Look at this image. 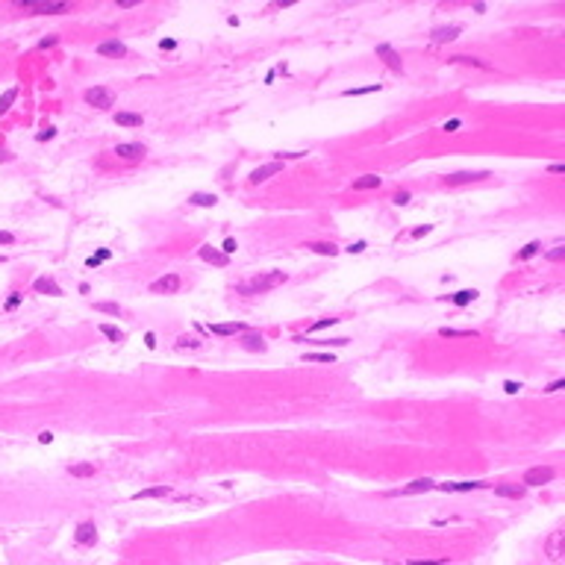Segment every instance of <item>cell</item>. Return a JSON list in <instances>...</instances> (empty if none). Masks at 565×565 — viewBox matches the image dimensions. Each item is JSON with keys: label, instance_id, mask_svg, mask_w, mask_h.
<instances>
[{"label": "cell", "instance_id": "cell-25", "mask_svg": "<svg viewBox=\"0 0 565 565\" xmlns=\"http://www.w3.org/2000/svg\"><path fill=\"white\" fill-rule=\"evenodd\" d=\"M171 489L168 486H153V489H141L138 495H133V500H150V497H168Z\"/></svg>", "mask_w": 565, "mask_h": 565}, {"label": "cell", "instance_id": "cell-43", "mask_svg": "<svg viewBox=\"0 0 565 565\" xmlns=\"http://www.w3.org/2000/svg\"><path fill=\"white\" fill-rule=\"evenodd\" d=\"M406 565H450V559H409Z\"/></svg>", "mask_w": 565, "mask_h": 565}, {"label": "cell", "instance_id": "cell-46", "mask_svg": "<svg viewBox=\"0 0 565 565\" xmlns=\"http://www.w3.org/2000/svg\"><path fill=\"white\" fill-rule=\"evenodd\" d=\"M463 127V118H450V121H445V133H456Z\"/></svg>", "mask_w": 565, "mask_h": 565}, {"label": "cell", "instance_id": "cell-58", "mask_svg": "<svg viewBox=\"0 0 565 565\" xmlns=\"http://www.w3.org/2000/svg\"><path fill=\"white\" fill-rule=\"evenodd\" d=\"M389 565H394V562H389Z\"/></svg>", "mask_w": 565, "mask_h": 565}, {"label": "cell", "instance_id": "cell-50", "mask_svg": "<svg viewBox=\"0 0 565 565\" xmlns=\"http://www.w3.org/2000/svg\"><path fill=\"white\" fill-rule=\"evenodd\" d=\"M559 389H565V380H553V383H548V389H545V392L553 394V392H559Z\"/></svg>", "mask_w": 565, "mask_h": 565}, {"label": "cell", "instance_id": "cell-15", "mask_svg": "<svg viewBox=\"0 0 565 565\" xmlns=\"http://www.w3.org/2000/svg\"><path fill=\"white\" fill-rule=\"evenodd\" d=\"M33 289L38 291V294H50V297H62V294H65L62 286H56L53 277H38V280L33 283Z\"/></svg>", "mask_w": 565, "mask_h": 565}, {"label": "cell", "instance_id": "cell-9", "mask_svg": "<svg viewBox=\"0 0 565 565\" xmlns=\"http://www.w3.org/2000/svg\"><path fill=\"white\" fill-rule=\"evenodd\" d=\"M180 286H183V280L177 274H162L159 280L150 283V291L153 294H174V291H180Z\"/></svg>", "mask_w": 565, "mask_h": 565}, {"label": "cell", "instance_id": "cell-26", "mask_svg": "<svg viewBox=\"0 0 565 565\" xmlns=\"http://www.w3.org/2000/svg\"><path fill=\"white\" fill-rule=\"evenodd\" d=\"M477 294H480L477 289H463V291H456V294H450L447 300H450L453 306H465V303H471V300H477Z\"/></svg>", "mask_w": 565, "mask_h": 565}, {"label": "cell", "instance_id": "cell-40", "mask_svg": "<svg viewBox=\"0 0 565 565\" xmlns=\"http://www.w3.org/2000/svg\"><path fill=\"white\" fill-rule=\"evenodd\" d=\"M97 312H109V315H121V306L118 303H94Z\"/></svg>", "mask_w": 565, "mask_h": 565}, {"label": "cell", "instance_id": "cell-5", "mask_svg": "<svg viewBox=\"0 0 565 565\" xmlns=\"http://www.w3.org/2000/svg\"><path fill=\"white\" fill-rule=\"evenodd\" d=\"M459 35H463V27H456V24H450V27H436V30L430 33V44H433V47L450 44V41H456Z\"/></svg>", "mask_w": 565, "mask_h": 565}, {"label": "cell", "instance_id": "cell-56", "mask_svg": "<svg viewBox=\"0 0 565 565\" xmlns=\"http://www.w3.org/2000/svg\"><path fill=\"white\" fill-rule=\"evenodd\" d=\"M347 250H350V253H359V250H365V241H356V244H350Z\"/></svg>", "mask_w": 565, "mask_h": 565}, {"label": "cell", "instance_id": "cell-13", "mask_svg": "<svg viewBox=\"0 0 565 565\" xmlns=\"http://www.w3.org/2000/svg\"><path fill=\"white\" fill-rule=\"evenodd\" d=\"M197 256L203 259V262H209V265H215V268H227V265H230V256H224L221 250L212 247V244H200Z\"/></svg>", "mask_w": 565, "mask_h": 565}, {"label": "cell", "instance_id": "cell-8", "mask_svg": "<svg viewBox=\"0 0 565 565\" xmlns=\"http://www.w3.org/2000/svg\"><path fill=\"white\" fill-rule=\"evenodd\" d=\"M377 56L389 65V71H394V74H403V59H400V53L394 50L392 44H377Z\"/></svg>", "mask_w": 565, "mask_h": 565}, {"label": "cell", "instance_id": "cell-11", "mask_svg": "<svg viewBox=\"0 0 565 565\" xmlns=\"http://www.w3.org/2000/svg\"><path fill=\"white\" fill-rule=\"evenodd\" d=\"M239 344L244 347V350H250V353H265V350H268V342L259 336L256 330H244L241 339H239Z\"/></svg>", "mask_w": 565, "mask_h": 565}, {"label": "cell", "instance_id": "cell-53", "mask_svg": "<svg viewBox=\"0 0 565 565\" xmlns=\"http://www.w3.org/2000/svg\"><path fill=\"white\" fill-rule=\"evenodd\" d=\"M159 47H162V50H174V47H177V41H174V38H162V41H159Z\"/></svg>", "mask_w": 565, "mask_h": 565}, {"label": "cell", "instance_id": "cell-27", "mask_svg": "<svg viewBox=\"0 0 565 565\" xmlns=\"http://www.w3.org/2000/svg\"><path fill=\"white\" fill-rule=\"evenodd\" d=\"M539 250H542V241H539V239H536V241H527V244H524V247L515 253V259H518V262H527V259H533Z\"/></svg>", "mask_w": 565, "mask_h": 565}, {"label": "cell", "instance_id": "cell-52", "mask_svg": "<svg viewBox=\"0 0 565 565\" xmlns=\"http://www.w3.org/2000/svg\"><path fill=\"white\" fill-rule=\"evenodd\" d=\"M548 171H550V174H562V171H565V162H550Z\"/></svg>", "mask_w": 565, "mask_h": 565}, {"label": "cell", "instance_id": "cell-1", "mask_svg": "<svg viewBox=\"0 0 565 565\" xmlns=\"http://www.w3.org/2000/svg\"><path fill=\"white\" fill-rule=\"evenodd\" d=\"M280 283H286V274H283V271H268V274H262V277H253L247 286H236V291H239V294H256V291L274 289Z\"/></svg>", "mask_w": 565, "mask_h": 565}, {"label": "cell", "instance_id": "cell-35", "mask_svg": "<svg viewBox=\"0 0 565 565\" xmlns=\"http://www.w3.org/2000/svg\"><path fill=\"white\" fill-rule=\"evenodd\" d=\"M174 347H177V350H197V347H200V342H197V339H191V336H180V339L174 342Z\"/></svg>", "mask_w": 565, "mask_h": 565}, {"label": "cell", "instance_id": "cell-31", "mask_svg": "<svg viewBox=\"0 0 565 565\" xmlns=\"http://www.w3.org/2000/svg\"><path fill=\"white\" fill-rule=\"evenodd\" d=\"M68 471H71V477H94V465L91 463H77V465H71Z\"/></svg>", "mask_w": 565, "mask_h": 565}, {"label": "cell", "instance_id": "cell-37", "mask_svg": "<svg viewBox=\"0 0 565 565\" xmlns=\"http://www.w3.org/2000/svg\"><path fill=\"white\" fill-rule=\"evenodd\" d=\"M15 100H18V88H9V91L0 97V115H3V112H6V109H9Z\"/></svg>", "mask_w": 565, "mask_h": 565}, {"label": "cell", "instance_id": "cell-32", "mask_svg": "<svg viewBox=\"0 0 565 565\" xmlns=\"http://www.w3.org/2000/svg\"><path fill=\"white\" fill-rule=\"evenodd\" d=\"M439 336H442V339H456V336H471V339H477V330H450V327H442Z\"/></svg>", "mask_w": 565, "mask_h": 565}, {"label": "cell", "instance_id": "cell-48", "mask_svg": "<svg viewBox=\"0 0 565 565\" xmlns=\"http://www.w3.org/2000/svg\"><path fill=\"white\" fill-rule=\"evenodd\" d=\"M562 256H565V247H562V244H559V247H553V250L548 253L550 262H562Z\"/></svg>", "mask_w": 565, "mask_h": 565}, {"label": "cell", "instance_id": "cell-55", "mask_svg": "<svg viewBox=\"0 0 565 565\" xmlns=\"http://www.w3.org/2000/svg\"><path fill=\"white\" fill-rule=\"evenodd\" d=\"M144 344H147L150 350H153V347H156V336H153V333H147V336H144Z\"/></svg>", "mask_w": 565, "mask_h": 565}, {"label": "cell", "instance_id": "cell-39", "mask_svg": "<svg viewBox=\"0 0 565 565\" xmlns=\"http://www.w3.org/2000/svg\"><path fill=\"white\" fill-rule=\"evenodd\" d=\"M409 200H412L409 191H394V197H392V203H394V206H406Z\"/></svg>", "mask_w": 565, "mask_h": 565}, {"label": "cell", "instance_id": "cell-33", "mask_svg": "<svg viewBox=\"0 0 565 565\" xmlns=\"http://www.w3.org/2000/svg\"><path fill=\"white\" fill-rule=\"evenodd\" d=\"M300 359H303V362H327V365H333L339 356H336V353H303Z\"/></svg>", "mask_w": 565, "mask_h": 565}, {"label": "cell", "instance_id": "cell-36", "mask_svg": "<svg viewBox=\"0 0 565 565\" xmlns=\"http://www.w3.org/2000/svg\"><path fill=\"white\" fill-rule=\"evenodd\" d=\"M109 256H112V253H109L106 247H100V250H97V253H94L91 259H86V265H88V268H97V265H103V262H106Z\"/></svg>", "mask_w": 565, "mask_h": 565}, {"label": "cell", "instance_id": "cell-12", "mask_svg": "<svg viewBox=\"0 0 565 565\" xmlns=\"http://www.w3.org/2000/svg\"><path fill=\"white\" fill-rule=\"evenodd\" d=\"M562 548H565L562 530H553V533H550V539L545 542V556H548L550 562H559V559H562Z\"/></svg>", "mask_w": 565, "mask_h": 565}, {"label": "cell", "instance_id": "cell-41", "mask_svg": "<svg viewBox=\"0 0 565 565\" xmlns=\"http://www.w3.org/2000/svg\"><path fill=\"white\" fill-rule=\"evenodd\" d=\"M18 306H21V294L15 291V294H9V297H6V306H3V309H6V312H15Z\"/></svg>", "mask_w": 565, "mask_h": 565}, {"label": "cell", "instance_id": "cell-45", "mask_svg": "<svg viewBox=\"0 0 565 565\" xmlns=\"http://www.w3.org/2000/svg\"><path fill=\"white\" fill-rule=\"evenodd\" d=\"M236 247H239V244H236V239H224V244H221V253H224V256H230V253H233Z\"/></svg>", "mask_w": 565, "mask_h": 565}, {"label": "cell", "instance_id": "cell-6", "mask_svg": "<svg viewBox=\"0 0 565 565\" xmlns=\"http://www.w3.org/2000/svg\"><path fill=\"white\" fill-rule=\"evenodd\" d=\"M430 489H436V480H433V477H418V480H412V483H406L403 489H397V492H386V497H394V495H421V492H430Z\"/></svg>", "mask_w": 565, "mask_h": 565}, {"label": "cell", "instance_id": "cell-44", "mask_svg": "<svg viewBox=\"0 0 565 565\" xmlns=\"http://www.w3.org/2000/svg\"><path fill=\"white\" fill-rule=\"evenodd\" d=\"M503 392H506V394H518V392H521V383H518V380H506V383H503Z\"/></svg>", "mask_w": 565, "mask_h": 565}, {"label": "cell", "instance_id": "cell-51", "mask_svg": "<svg viewBox=\"0 0 565 565\" xmlns=\"http://www.w3.org/2000/svg\"><path fill=\"white\" fill-rule=\"evenodd\" d=\"M38 442H41V445H50V442H53V433H50V430H41V433H38Z\"/></svg>", "mask_w": 565, "mask_h": 565}, {"label": "cell", "instance_id": "cell-42", "mask_svg": "<svg viewBox=\"0 0 565 565\" xmlns=\"http://www.w3.org/2000/svg\"><path fill=\"white\" fill-rule=\"evenodd\" d=\"M430 233H433V224H424V227H415L409 236H412V239H424V236H430Z\"/></svg>", "mask_w": 565, "mask_h": 565}, {"label": "cell", "instance_id": "cell-23", "mask_svg": "<svg viewBox=\"0 0 565 565\" xmlns=\"http://www.w3.org/2000/svg\"><path fill=\"white\" fill-rule=\"evenodd\" d=\"M115 124L118 127H141L144 118H141V112H115Z\"/></svg>", "mask_w": 565, "mask_h": 565}, {"label": "cell", "instance_id": "cell-7", "mask_svg": "<svg viewBox=\"0 0 565 565\" xmlns=\"http://www.w3.org/2000/svg\"><path fill=\"white\" fill-rule=\"evenodd\" d=\"M480 180H489V171H456L445 177V186H465V183H480Z\"/></svg>", "mask_w": 565, "mask_h": 565}, {"label": "cell", "instance_id": "cell-18", "mask_svg": "<svg viewBox=\"0 0 565 565\" xmlns=\"http://www.w3.org/2000/svg\"><path fill=\"white\" fill-rule=\"evenodd\" d=\"M380 186H383L380 174H362V177H356V180L350 183L353 191H371V188H380Z\"/></svg>", "mask_w": 565, "mask_h": 565}, {"label": "cell", "instance_id": "cell-19", "mask_svg": "<svg viewBox=\"0 0 565 565\" xmlns=\"http://www.w3.org/2000/svg\"><path fill=\"white\" fill-rule=\"evenodd\" d=\"M68 9L71 3H33L30 6V12H35V15H62Z\"/></svg>", "mask_w": 565, "mask_h": 565}, {"label": "cell", "instance_id": "cell-28", "mask_svg": "<svg viewBox=\"0 0 565 565\" xmlns=\"http://www.w3.org/2000/svg\"><path fill=\"white\" fill-rule=\"evenodd\" d=\"M188 203H191V206H215V203H218V197L209 194V191H194V194L188 197Z\"/></svg>", "mask_w": 565, "mask_h": 565}, {"label": "cell", "instance_id": "cell-10", "mask_svg": "<svg viewBox=\"0 0 565 565\" xmlns=\"http://www.w3.org/2000/svg\"><path fill=\"white\" fill-rule=\"evenodd\" d=\"M74 542L83 545V548L94 545V542H97V527H94V521H80L77 530H74Z\"/></svg>", "mask_w": 565, "mask_h": 565}, {"label": "cell", "instance_id": "cell-57", "mask_svg": "<svg viewBox=\"0 0 565 565\" xmlns=\"http://www.w3.org/2000/svg\"><path fill=\"white\" fill-rule=\"evenodd\" d=\"M0 262H3V256H0Z\"/></svg>", "mask_w": 565, "mask_h": 565}, {"label": "cell", "instance_id": "cell-21", "mask_svg": "<svg viewBox=\"0 0 565 565\" xmlns=\"http://www.w3.org/2000/svg\"><path fill=\"white\" fill-rule=\"evenodd\" d=\"M447 62H450V65H468V68H480V71H495L489 62H483V59H477V56H450Z\"/></svg>", "mask_w": 565, "mask_h": 565}, {"label": "cell", "instance_id": "cell-20", "mask_svg": "<svg viewBox=\"0 0 565 565\" xmlns=\"http://www.w3.org/2000/svg\"><path fill=\"white\" fill-rule=\"evenodd\" d=\"M97 53L106 56V59H124V56H127V47H124L121 41H103L100 47H97Z\"/></svg>", "mask_w": 565, "mask_h": 565}, {"label": "cell", "instance_id": "cell-17", "mask_svg": "<svg viewBox=\"0 0 565 565\" xmlns=\"http://www.w3.org/2000/svg\"><path fill=\"white\" fill-rule=\"evenodd\" d=\"M486 480H463V483H442V492H471V489H486Z\"/></svg>", "mask_w": 565, "mask_h": 565}, {"label": "cell", "instance_id": "cell-22", "mask_svg": "<svg viewBox=\"0 0 565 565\" xmlns=\"http://www.w3.org/2000/svg\"><path fill=\"white\" fill-rule=\"evenodd\" d=\"M306 250L318 253V256H339V247H336L333 241H309Z\"/></svg>", "mask_w": 565, "mask_h": 565}, {"label": "cell", "instance_id": "cell-2", "mask_svg": "<svg viewBox=\"0 0 565 565\" xmlns=\"http://www.w3.org/2000/svg\"><path fill=\"white\" fill-rule=\"evenodd\" d=\"M553 477H556V468H550V465H533V468L524 471V486H545Z\"/></svg>", "mask_w": 565, "mask_h": 565}, {"label": "cell", "instance_id": "cell-54", "mask_svg": "<svg viewBox=\"0 0 565 565\" xmlns=\"http://www.w3.org/2000/svg\"><path fill=\"white\" fill-rule=\"evenodd\" d=\"M15 241V236L12 233H6V230H0V244H12Z\"/></svg>", "mask_w": 565, "mask_h": 565}, {"label": "cell", "instance_id": "cell-14", "mask_svg": "<svg viewBox=\"0 0 565 565\" xmlns=\"http://www.w3.org/2000/svg\"><path fill=\"white\" fill-rule=\"evenodd\" d=\"M244 330H250L244 321H227V324H209L206 327V333H215V336H236V333H244Z\"/></svg>", "mask_w": 565, "mask_h": 565}, {"label": "cell", "instance_id": "cell-4", "mask_svg": "<svg viewBox=\"0 0 565 565\" xmlns=\"http://www.w3.org/2000/svg\"><path fill=\"white\" fill-rule=\"evenodd\" d=\"M283 168H286V165H283V162H277V159H274V162H265V165H259V168H253V171H250L247 183H250V186H259V183L271 180L274 174H280Z\"/></svg>", "mask_w": 565, "mask_h": 565}, {"label": "cell", "instance_id": "cell-3", "mask_svg": "<svg viewBox=\"0 0 565 565\" xmlns=\"http://www.w3.org/2000/svg\"><path fill=\"white\" fill-rule=\"evenodd\" d=\"M86 103L88 106H94V109H112V103H115V94L109 91V88L103 86H94L86 91Z\"/></svg>", "mask_w": 565, "mask_h": 565}, {"label": "cell", "instance_id": "cell-29", "mask_svg": "<svg viewBox=\"0 0 565 565\" xmlns=\"http://www.w3.org/2000/svg\"><path fill=\"white\" fill-rule=\"evenodd\" d=\"M300 339H306V336L300 333ZM309 342L321 344V347H344V344L350 342V339H347V336H336V339H309Z\"/></svg>", "mask_w": 565, "mask_h": 565}, {"label": "cell", "instance_id": "cell-38", "mask_svg": "<svg viewBox=\"0 0 565 565\" xmlns=\"http://www.w3.org/2000/svg\"><path fill=\"white\" fill-rule=\"evenodd\" d=\"M374 91H380V83H377V86H365V88H347L342 94L344 97H359V94H374Z\"/></svg>", "mask_w": 565, "mask_h": 565}, {"label": "cell", "instance_id": "cell-34", "mask_svg": "<svg viewBox=\"0 0 565 565\" xmlns=\"http://www.w3.org/2000/svg\"><path fill=\"white\" fill-rule=\"evenodd\" d=\"M97 330H100V333L106 336V339H109V342H121V339H124V333H121L115 324H100Z\"/></svg>", "mask_w": 565, "mask_h": 565}, {"label": "cell", "instance_id": "cell-24", "mask_svg": "<svg viewBox=\"0 0 565 565\" xmlns=\"http://www.w3.org/2000/svg\"><path fill=\"white\" fill-rule=\"evenodd\" d=\"M495 495L500 497H512V500H521L527 495V486H495Z\"/></svg>", "mask_w": 565, "mask_h": 565}, {"label": "cell", "instance_id": "cell-49", "mask_svg": "<svg viewBox=\"0 0 565 565\" xmlns=\"http://www.w3.org/2000/svg\"><path fill=\"white\" fill-rule=\"evenodd\" d=\"M56 41H59L56 35H47V38H41V41H38V50H47V47H53Z\"/></svg>", "mask_w": 565, "mask_h": 565}, {"label": "cell", "instance_id": "cell-30", "mask_svg": "<svg viewBox=\"0 0 565 565\" xmlns=\"http://www.w3.org/2000/svg\"><path fill=\"white\" fill-rule=\"evenodd\" d=\"M336 324H339V318H336V315H330V318H318L315 324H309L306 336H312V333H318V330H330V327H336Z\"/></svg>", "mask_w": 565, "mask_h": 565}, {"label": "cell", "instance_id": "cell-47", "mask_svg": "<svg viewBox=\"0 0 565 565\" xmlns=\"http://www.w3.org/2000/svg\"><path fill=\"white\" fill-rule=\"evenodd\" d=\"M53 136H56V127H47V130H41V133L35 136V141H50Z\"/></svg>", "mask_w": 565, "mask_h": 565}, {"label": "cell", "instance_id": "cell-16", "mask_svg": "<svg viewBox=\"0 0 565 565\" xmlns=\"http://www.w3.org/2000/svg\"><path fill=\"white\" fill-rule=\"evenodd\" d=\"M115 153H118L121 159H144L147 147H144L141 141H130V144H118V147H115Z\"/></svg>", "mask_w": 565, "mask_h": 565}]
</instances>
